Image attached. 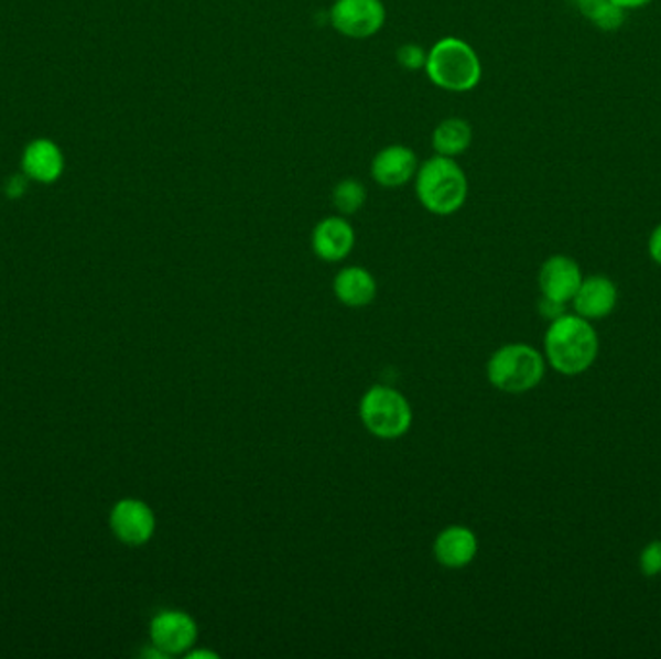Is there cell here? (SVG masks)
<instances>
[{
	"label": "cell",
	"mask_w": 661,
	"mask_h": 659,
	"mask_svg": "<svg viewBox=\"0 0 661 659\" xmlns=\"http://www.w3.org/2000/svg\"><path fill=\"white\" fill-rule=\"evenodd\" d=\"M545 361L563 376H578L590 369L599 353V338L588 320L563 314L550 322L543 337Z\"/></svg>",
	"instance_id": "cell-1"
},
{
	"label": "cell",
	"mask_w": 661,
	"mask_h": 659,
	"mask_svg": "<svg viewBox=\"0 0 661 659\" xmlns=\"http://www.w3.org/2000/svg\"><path fill=\"white\" fill-rule=\"evenodd\" d=\"M416 197L425 212L449 217L460 212L468 199V179L455 159L433 155L418 166Z\"/></svg>",
	"instance_id": "cell-2"
},
{
	"label": "cell",
	"mask_w": 661,
	"mask_h": 659,
	"mask_svg": "<svg viewBox=\"0 0 661 659\" xmlns=\"http://www.w3.org/2000/svg\"><path fill=\"white\" fill-rule=\"evenodd\" d=\"M433 86L449 94H468L481 82V61L470 43L443 37L427 51L424 66Z\"/></svg>",
	"instance_id": "cell-3"
},
{
	"label": "cell",
	"mask_w": 661,
	"mask_h": 659,
	"mask_svg": "<svg viewBox=\"0 0 661 659\" xmlns=\"http://www.w3.org/2000/svg\"><path fill=\"white\" fill-rule=\"evenodd\" d=\"M486 376L497 391L522 395L542 383L545 358L534 346L511 343L489 356Z\"/></svg>",
	"instance_id": "cell-4"
},
{
	"label": "cell",
	"mask_w": 661,
	"mask_h": 659,
	"mask_svg": "<svg viewBox=\"0 0 661 659\" xmlns=\"http://www.w3.org/2000/svg\"><path fill=\"white\" fill-rule=\"evenodd\" d=\"M364 428L379 440H399L412 428L409 399L389 385H373L360 401Z\"/></svg>",
	"instance_id": "cell-5"
},
{
	"label": "cell",
	"mask_w": 661,
	"mask_h": 659,
	"mask_svg": "<svg viewBox=\"0 0 661 659\" xmlns=\"http://www.w3.org/2000/svg\"><path fill=\"white\" fill-rule=\"evenodd\" d=\"M383 0H335L329 10V22L335 32L348 40H370L386 25Z\"/></svg>",
	"instance_id": "cell-6"
},
{
	"label": "cell",
	"mask_w": 661,
	"mask_h": 659,
	"mask_svg": "<svg viewBox=\"0 0 661 659\" xmlns=\"http://www.w3.org/2000/svg\"><path fill=\"white\" fill-rule=\"evenodd\" d=\"M109 526L119 542L138 548L153 538L158 518L148 503L127 497L115 503L110 510Z\"/></svg>",
	"instance_id": "cell-7"
},
{
	"label": "cell",
	"mask_w": 661,
	"mask_h": 659,
	"mask_svg": "<svg viewBox=\"0 0 661 659\" xmlns=\"http://www.w3.org/2000/svg\"><path fill=\"white\" fill-rule=\"evenodd\" d=\"M150 640L166 658L188 653L197 642L196 619L181 609H163L151 619Z\"/></svg>",
	"instance_id": "cell-8"
},
{
	"label": "cell",
	"mask_w": 661,
	"mask_h": 659,
	"mask_svg": "<svg viewBox=\"0 0 661 659\" xmlns=\"http://www.w3.org/2000/svg\"><path fill=\"white\" fill-rule=\"evenodd\" d=\"M418 155L409 145L393 143L376 153L371 159L370 173L381 188L397 190L414 181L418 173Z\"/></svg>",
	"instance_id": "cell-9"
},
{
	"label": "cell",
	"mask_w": 661,
	"mask_h": 659,
	"mask_svg": "<svg viewBox=\"0 0 661 659\" xmlns=\"http://www.w3.org/2000/svg\"><path fill=\"white\" fill-rule=\"evenodd\" d=\"M583 271L575 259L568 256H551L543 261L538 276V284L543 299L553 300L557 304L573 302L578 287L583 284Z\"/></svg>",
	"instance_id": "cell-10"
},
{
	"label": "cell",
	"mask_w": 661,
	"mask_h": 659,
	"mask_svg": "<svg viewBox=\"0 0 661 659\" xmlns=\"http://www.w3.org/2000/svg\"><path fill=\"white\" fill-rule=\"evenodd\" d=\"M356 233L347 217L330 215L319 220L312 230V250L327 263H339L355 248Z\"/></svg>",
	"instance_id": "cell-11"
},
{
	"label": "cell",
	"mask_w": 661,
	"mask_h": 659,
	"mask_svg": "<svg viewBox=\"0 0 661 659\" xmlns=\"http://www.w3.org/2000/svg\"><path fill=\"white\" fill-rule=\"evenodd\" d=\"M478 538L468 526H447L433 540V558L441 566L458 571L473 563L478 555Z\"/></svg>",
	"instance_id": "cell-12"
},
{
	"label": "cell",
	"mask_w": 661,
	"mask_h": 659,
	"mask_svg": "<svg viewBox=\"0 0 661 659\" xmlns=\"http://www.w3.org/2000/svg\"><path fill=\"white\" fill-rule=\"evenodd\" d=\"M20 166L28 181L55 184L64 173L63 150L48 138H37L25 145Z\"/></svg>",
	"instance_id": "cell-13"
},
{
	"label": "cell",
	"mask_w": 661,
	"mask_h": 659,
	"mask_svg": "<svg viewBox=\"0 0 661 659\" xmlns=\"http://www.w3.org/2000/svg\"><path fill=\"white\" fill-rule=\"evenodd\" d=\"M619 300L617 284L604 276H592L583 279V284L578 287L573 306L576 315H581L588 322L604 320L607 315L614 314Z\"/></svg>",
	"instance_id": "cell-14"
},
{
	"label": "cell",
	"mask_w": 661,
	"mask_h": 659,
	"mask_svg": "<svg viewBox=\"0 0 661 659\" xmlns=\"http://www.w3.org/2000/svg\"><path fill=\"white\" fill-rule=\"evenodd\" d=\"M333 292L347 307H366L378 296V283L368 269L348 266L335 276Z\"/></svg>",
	"instance_id": "cell-15"
},
{
	"label": "cell",
	"mask_w": 661,
	"mask_h": 659,
	"mask_svg": "<svg viewBox=\"0 0 661 659\" xmlns=\"http://www.w3.org/2000/svg\"><path fill=\"white\" fill-rule=\"evenodd\" d=\"M473 145V126L460 117L441 120L432 134V148L437 155L455 159Z\"/></svg>",
	"instance_id": "cell-16"
},
{
	"label": "cell",
	"mask_w": 661,
	"mask_h": 659,
	"mask_svg": "<svg viewBox=\"0 0 661 659\" xmlns=\"http://www.w3.org/2000/svg\"><path fill=\"white\" fill-rule=\"evenodd\" d=\"M576 4L583 17L588 18L602 32H615L625 24L627 10L617 7L611 0H576Z\"/></svg>",
	"instance_id": "cell-17"
},
{
	"label": "cell",
	"mask_w": 661,
	"mask_h": 659,
	"mask_svg": "<svg viewBox=\"0 0 661 659\" xmlns=\"http://www.w3.org/2000/svg\"><path fill=\"white\" fill-rule=\"evenodd\" d=\"M368 199V192L362 182L356 181V179H345L340 181L333 192H330V202L335 205V209L343 215H355L360 212Z\"/></svg>",
	"instance_id": "cell-18"
},
{
	"label": "cell",
	"mask_w": 661,
	"mask_h": 659,
	"mask_svg": "<svg viewBox=\"0 0 661 659\" xmlns=\"http://www.w3.org/2000/svg\"><path fill=\"white\" fill-rule=\"evenodd\" d=\"M425 58H427V51L418 43H404L397 51V63L401 64L404 71H424Z\"/></svg>",
	"instance_id": "cell-19"
},
{
	"label": "cell",
	"mask_w": 661,
	"mask_h": 659,
	"mask_svg": "<svg viewBox=\"0 0 661 659\" xmlns=\"http://www.w3.org/2000/svg\"><path fill=\"white\" fill-rule=\"evenodd\" d=\"M638 566H640V573L648 579L661 574V540H653L646 545L644 550L640 551Z\"/></svg>",
	"instance_id": "cell-20"
},
{
	"label": "cell",
	"mask_w": 661,
	"mask_h": 659,
	"mask_svg": "<svg viewBox=\"0 0 661 659\" xmlns=\"http://www.w3.org/2000/svg\"><path fill=\"white\" fill-rule=\"evenodd\" d=\"M25 186H28L25 174H17V176H10L7 186H4V192H7V196H9L10 199H18V197L24 196Z\"/></svg>",
	"instance_id": "cell-21"
},
{
	"label": "cell",
	"mask_w": 661,
	"mask_h": 659,
	"mask_svg": "<svg viewBox=\"0 0 661 659\" xmlns=\"http://www.w3.org/2000/svg\"><path fill=\"white\" fill-rule=\"evenodd\" d=\"M540 314H542L543 317H548L550 322H553V320H557L560 315L567 314V312H565V304H557V302L543 299L542 296V300H540Z\"/></svg>",
	"instance_id": "cell-22"
},
{
	"label": "cell",
	"mask_w": 661,
	"mask_h": 659,
	"mask_svg": "<svg viewBox=\"0 0 661 659\" xmlns=\"http://www.w3.org/2000/svg\"><path fill=\"white\" fill-rule=\"evenodd\" d=\"M648 253L658 266H661V223L653 228L652 235L648 238Z\"/></svg>",
	"instance_id": "cell-23"
},
{
	"label": "cell",
	"mask_w": 661,
	"mask_h": 659,
	"mask_svg": "<svg viewBox=\"0 0 661 659\" xmlns=\"http://www.w3.org/2000/svg\"><path fill=\"white\" fill-rule=\"evenodd\" d=\"M611 2L621 7L622 10H638L648 7L652 0H611Z\"/></svg>",
	"instance_id": "cell-24"
},
{
	"label": "cell",
	"mask_w": 661,
	"mask_h": 659,
	"mask_svg": "<svg viewBox=\"0 0 661 659\" xmlns=\"http://www.w3.org/2000/svg\"><path fill=\"white\" fill-rule=\"evenodd\" d=\"M186 656H188L189 659H197V658L217 659V658H219V653H215V651H209V650H189L188 653H186Z\"/></svg>",
	"instance_id": "cell-25"
}]
</instances>
